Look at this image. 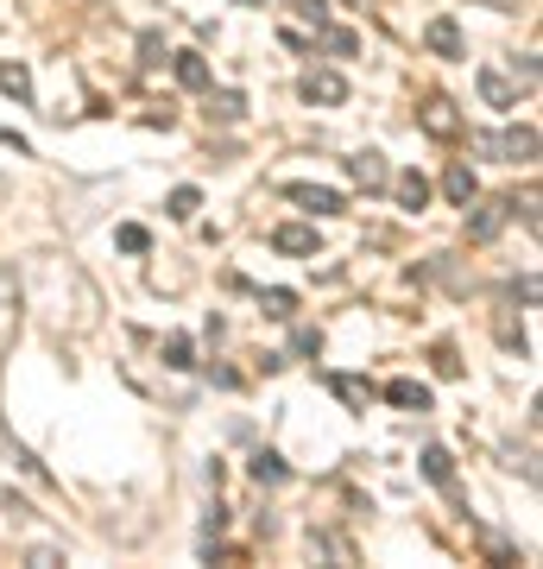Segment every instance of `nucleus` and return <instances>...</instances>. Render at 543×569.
<instances>
[{
	"mask_svg": "<svg viewBox=\"0 0 543 569\" xmlns=\"http://www.w3.org/2000/svg\"><path fill=\"white\" fill-rule=\"evenodd\" d=\"M385 399H392V406H404V411H430V387H423V380H392V387H385Z\"/></svg>",
	"mask_w": 543,
	"mask_h": 569,
	"instance_id": "9b49d317",
	"label": "nucleus"
},
{
	"mask_svg": "<svg viewBox=\"0 0 543 569\" xmlns=\"http://www.w3.org/2000/svg\"><path fill=\"white\" fill-rule=\"evenodd\" d=\"M443 190H449V203H455V209H462V203H474V197H481V183H474V171H467V164H449Z\"/></svg>",
	"mask_w": 543,
	"mask_h": 569,
	"instance_id": "f8f14e48",
	"label": "nucleus"
},
{
	"mask_svg": "<svg viewBox=\"0 0 543 569\" xmlns=\"http://www.w3.org/2000/svg\"><path fill=\"white\" fill-rule=\"evenodd\" d=\"M467 209V241H493L505 222H512V197H474V203H462Z\"/></svg>",
	"mask_w": 543,
	"mask_h": 569,
	"instance_id": "f257e3e1",
	"label": "nucleus"
},
{
	"mask_svg": "<svg viewBox=\"0 0 543 569\" xmlns=\"http://www.w3.org/2000/svg\"><path fill=\"white\" fill-rule=\"evenodd\" d=\"M114 241H121L127 253H145V247H152V241H145V228H133V222H127L121 234H114Z\"/></svg>",
	"mask_w": 543,
	"mask_h": 569,
	"instance_id": "aec40b11",
	"label": "nucleus"
},
{
	"mask_svg": "<svg viewBox=\"0 0 543 569\" xmlns=\"http://www.w3.org/2000/svg\"><path fill=\"white\" fill-rule=\"evenodd\" d=\"M241 7H253V0H241Z\"/></svg>",
	"mask_w": 543,
	"mask_h": 569,
	"instance_id": "b1692460",
	"label": "nucleus"
},
{
	"mask_svg": "<svg viewBox=\"0 0 543 569\" xmlns=\"http://www.w3.org/2000/svg\"><path fill=\"white\" fill-rule=\"evenodd\" d=\"M26 563H32V569H51V563H63V550L39 545V550H26Z\"/></svg>",
	"mask_w": 543,
	"mask_h": 569,
	"instance_id": "4be33fe9",
	"label": "nucleus"
},
{
	"mask_svg": "<svg viewBox=\"0 0 543 569\" xmlns=\"http://www.w3.org/2000/svg\"><path fill=\"white\" fill-rule=\"evenodd\" d=\"M348 171H354V183H361V190H385V183H392V164H385V152H373V146H366V152H354V159H348Z\"/></svg>",
	"mask_w": 543,
	"mask_h": 569,
	"instance_id": "423d86ee",
	"label": "nucleus"
},
{
	"mask_svg": "<svg viewBox=\"0 0 543 569\" xmlns=\"http://www.w3.org/2000/svg\"><path fill=\"white\" fill-rule=\"evenodd\" d=\"M247 475H253V481H272V488H279L284 475H291V468H284V456H272V449H260V456H253V462H247Z\"/></svg>",
	"mask_w": 543,
	"mask_h": 569,
	"instance_id": "ddd939ff",
	"label": "nucleus"
},
{
	"mask_svg": "<svg viewBox=\"0 0 543 569\" xmlns=\"http://www.w3.org/2000/svg\"><path fill=\"white\" fill-rule=\"evenodd\" d=\"M178 82H183V89H209V63H202L197 51H183V58H178Z\"/></svg>",
	"mask_w": 543,
	"mask_h": 569,
	"instance_id": "dca6fc26",
	"label": "nucleus"
},
{
	"mask_svg": "<svg viewBox=\"0 0 543 569\" xmlns=\"http://www.w3.org/2000/svg\"><path fill=\"white\" fill-rule=\"evenodd\" d=\"M423 475H430L436 488H449V481H455V462H449V449H423Z\"/></svg>",
	"mask_w": 543,
	"mask_h": 569,
	"instance_id": "2eb2a0df",
	"label": "nucleus"
},
{
	"mask_svg": "<svg viewBox=\"0 0 543 569\" xmlns=\"http://www.w3.org/2000/svg\"><path fill=\"white\" fill-rule=\"evenodd\" d=\"M474 82H481V102H486V108H512V102H519V89H512L500 70H481Z\"/></svg>",
	"mask_w": 543,
	"mask_h": 569,
	"instance_id": "9d476101",
	"label": "nucleus"
},
{
	"mask_svg": "<svg viewBox=\"0 0 543 569\" xmlns=\"http://www.w3.org/2000/svg\"><path fill=\"white\" fill-rule=\"evenodd\" d=\"M272 247H279V253H316V228L284 222V228H272Z\"/></svg>",
	"mask_w": 543,
	"mask_h": 569,
	"instance_id": "1a4fd4ad",
	"label": "nucleus"
},
{
	"mask_svg": "<svg viewBox=\"0 0 543 569\" xmlns=\"http://www.w3.org/2000/svg\"><path fill=\"white\" fill-rule=\"evenodd\" d=\"M190 355H197L190 336H171V342H164V367H190Z\"/></svg>",
	"mask_w": 543,
	"mask_h": 569,
	"instance_id": "6ab92c4d",
	"label": "nucleus"
},
{
	"mask_svg": "<svg viewBox=\"0 0 543 569\" xmlns=\"http://www.w3.org/2000/svg\"><path fill=\"white\" fill-rule=\"evenodd\" d=\"M0 89H7L13 102H32V77H26V70H0Z\"/></svg>",
	"mask_w": 543,
	"mask_h": 569,
	"instance_id": "a211bd4d",
	"label": "nucleus"
},
{
	"mask_svg": "<svg viewBox=\"0 0 543 569\" xmlns=\"http://www.w3.org/2000/svg\"><path fill=\"white\" fill-rule=\"evenodd\" d=\"M399 203H404V209H423V203H430V183H423V171H404V178H399Z\"/></svg>",
	"mask_w": 543,
	"mask_h": 569,
	"instance_id": "4468645a",
	"label": "nucleus"
},
{
	"mask_svg": "<svg viewBox=\"0 0 543 569\" xmlns=\"http://www.w3.org/2000/svg\"><path fill=\"white\" fill-rule=\"evenodd\" d=\"M298 89H303V102H322V108H342L348 102V77H342V70H310Z\"/></svg>",
	"mask_w": 543,
	"mask_h": 569,
	"instance_id": "7ed1b4c3",
	"label": "nucleus"
},
{
	"mask_svg": "<svg viewBox=\"0 0 543 569\" xmlns=\"http://www.w3.org/2000/svg\"><path fill=\"white\" fill-rule=\"evenodd\" d=\"M418 121H423V133H436V140H455V133H462V114H455L449 96H430V102L418 108Z\"/></svg>",
	"mask_w": 543,
	"mask_h": 569,
	"instance_id": "20e7f679",
	"label": "nucleus"
},
{
	"mask_svg": "<svg viewBox=\"0 0 543 569\" xmlns=\"http://www.w3.org/2000/svg\"><path fill=\"white\" fill-rule=\"evenodd\" d=\"M197 209H202V190H190V183H183V190H171V216H178V222H190Z\"/></svg>",
	"mask_w": 543,
	"mask_h": 569,
	"instance_id": "f3484780",
	"label": "nucleus"
},
{
	"mask_svg": "<svg viewBox=\"0 0 543 569\" xmlns=\"http://www.w3.org/2000/svg\"><path fill=\"white\" fill-rule=\"evenodd\" d=\"M474 146H481L486 159H505V164L537 159V133H531V127H505V133H481Z\"/></svg>",
	"mask_w": 543,
	"mask_h": 569,
	"instance_id": "f03ea898",
	"label": "nucleus"
},
{
	"mask_svg": "<svg viewBox=\"0 0 543 569\" xmlns=\"http://www.w3.org/2000/svg\"><path fill=\"white\" fill-rule=\"evenodd\" d=\"M423 44H430L436 58H462V26L455 20H430L423 26Z\"/></svg>",
	"mask_w": 543,
	"mask_h": 569,
	"instance_id": "6e6552de",
	"label": "nucleus"
},
{
	"mask_svg": "<svg viewBox=\"0 0 543 569\" xmlns=\"http://www.w3.org/2000/svg\"><path fill=\"white\" fill-rule=\"evenodd\" d=\"M284 197L303 209H316V216H342V190H322V183H291Z\"/></svg>",
	"mask_w": 543,
	"mask_h": 569,
	"instance_id": "0eeeda50",
	"label": "nucleus"
},
{
	"mask_svg": "<svg viewBox=\"0 0 543 569\" xmlns=\"http://www.w3.org/2000/svg\"><path fill=\"white\" fill-rule=\"evenodd\" d=\"M291 305H298L291 291H265V317H291Z\"/></svg>",
	"mask_w": 543,
	"mask_h": 569,
	"instance_id": "412c9836",
	"label": "nucleus"
},
{
	"mask_svg": "<svg viewBox=\"0 0 543 569\" xmlns=\"http://www.w3.org/2000/svg\"><path fill=\"white\" fill-rule=\"evenodd\" d=\"M13 329H20V279L13 266H0V348L13 342Z\"/></svg>",
	"mask_w": 543,
	"mask_h": 569,
	"instance_id": "39448f33",
	"label": "nucleus"
},
{
	"mask_svg": "<svg viewBox=\"0 0 543 569\" xmlns=\"http://www.w3.org/2000/svg\"><path fill=\"white\" fill-rule=\"evenodd\" d=\"M215 114L222 121H241V96H215Z\"/></svg>",
	"mask_w": 543,
	"mask_h": 569,
	"instance_id": "5701e85b",
	"label": "nucleus"
}]
</instances>
